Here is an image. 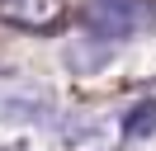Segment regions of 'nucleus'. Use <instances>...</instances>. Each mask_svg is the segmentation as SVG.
Masks as SVG:
<instances>
[{
  "label": "nucleus",
  "mask_w": 156,
  "mask_h": 151,
  "mask_svg": "<svg viewBox=\"0 0 156 151\" xmlns=\"http://www.w3.org/2000/svg\"><path fill=\"white\" fill-rule=\"evenodd\" d=\"M80 24L90 28V38L123 43V38L142 33L151 24V0H85L80 5Z\"/></svg>",
  "instance_id": "obj_1"
},
{
  "label": "nucleus",
  "mask_w": 156,
  "mask_h": 151,
  "mask_svg": "<svg viewBox=\"0 0 156 151\" xmlns=\"http://www.w3.org/2000/svg\"><path fill=\"white\" fill-rule=\"evenodd\" d=\"M0 19L29 33H52L66 19V0H0Z\"/></svg>",
  "instance_id": "obj_2"
}]
</instances>
